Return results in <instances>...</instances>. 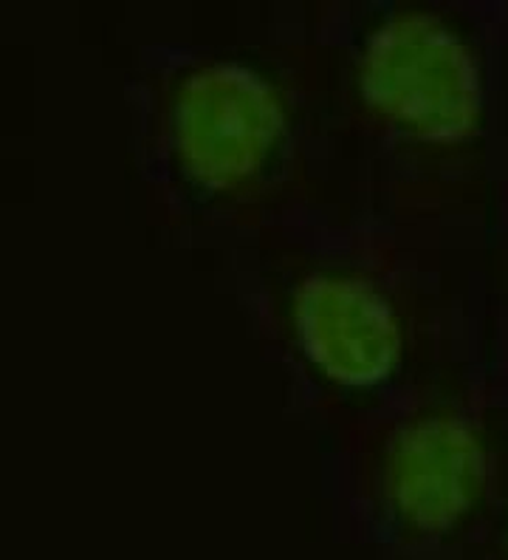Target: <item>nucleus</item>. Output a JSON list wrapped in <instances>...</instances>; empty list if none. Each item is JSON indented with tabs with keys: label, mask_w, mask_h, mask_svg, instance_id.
Instances as JSON below:
<instances>
[{
	"label": "nucleus",
	"mask_w": 508,
	"mask_h": 560,
	"mask_svg": "<svg viewBox=\"0 0 508 560\" xmlns=\"http://www.w3.org/2000/svg\"><path fill=\"white\" fill-rule=\"evenodd\" d=\"M353 82L373 117L427 148H461L486 114L472 43L447 18L424 9L387 14L367 32Z\"/></svg>",
	"instance_id": "nucleus-1"
},
{
	"label": "nucleus",
	"mask_w": 508,
	"mask_h": 560,
	"mask_svg": "<svg viewBox=\"0 0 508 560\" xmlns=\"http://www.w3.org/2000/svg\"><path fill=\"white\" fill-rule=\"evenodd\" d=\"M292 110L260 66L210 60L176 82L167 137L176 167L196 190L229 196L258 182L283 151Z\"/></svg>",
	"instance_id": "nucleus-2"
},
{
	"label": "nucleus",
	"mask_w": 508,
	"mask_h": 560,
	"mask_svg": "<svg viewBox=\"0 0 508 560\" xmlns=\"http://www.w3.org/2000/svg\"><path fill=\"white\" fill-rule=\"evenodd\" d=\"M285 317L303 362L331 388L373 394L404 365V320L365 275L314 269L294 283Z\"/></svg>",
	"instance_id": "nucleus-3"
},
{
	"label": "nucleus",
	"mask_w": 508,
	"mask_h": 560,
	"mask_svg": "<svg viewBox=\"0 0 508 560\" xmlns=\"http://www.w3.org/2000/svg\"><path fill=\"white\" fill-rule=\"evenodd\" d=\"M492 453L472 419L433 410L406 419L387 442L381 490L390 513L418 535H447L486 495Z\"/></svg>",
	"instance_id": "nucleus-4"
},
{
	"label": "nucleus",
	"mask_w": 508,
	"mask_h": 560,
	"mask_svg": "<svg viewBox=\"0 0 508 560\" xmlns=\"http://www.w3.org/2000/svg\"><path fill=\"white\" fill-rule=\"evenodd\" d=\"M506 535H508V521H506Z\"/></svg>",
	"instance_id": "nucleus-5"
}]
</instances>
